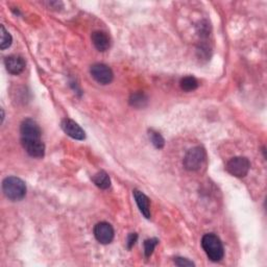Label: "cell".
Returning a JSON list of instances; mask_svg holds the SVG:
<instances>
[{
  "label": "cell",
  "instance_id": "1",
  "mask_svg": "<svg viewBox=\"0 0 267 267\" xmlns=\"http://www.w3.org/2000/svg\"><path fill=\"white\" fill-rule=\"evenodd\" d=\"M3 191L10 200L19 201L27 194V186L19 177L9 176L3 182Z\"/></svg>",
  "mask_w": 267,
  "mask_h": 267
},
{
  "label": "cell",
  "instance_id": "2",
  "mask_svg": "<svg viewBox=\"0 0 267 267\" xmlns=\"http://www.w3.org/2000/svg\"><path fill=\"white\" fill-rule=\"evenodd\" d=\"M201 246L213 262H218L223 258L224 250L220 239L214 234H207L201 239Z\"/></svg>",
  "mask_w": 267,
  "mask_h": 267
},
{
  "label": "cell",
  "instance_id": "3",
  "mask_svg": "<svg viewBox=\"0 0 267 267\" xmlns=\"http://www.w3.org/2000/svg\"><path fill=\"white\" fill-rule=\"evenodd\" d=\"M207 158L206 150L200 146L189 149L184 158V167L190 171L198 170Z\"/></svg>",
  "mask_w": 267,
  "mask_h": 267
},
{
  "label": "cell",
  "instance_id": "4",
  "mask_svg": "<svg viewBox=\"0 0 267 267\" xmlns=\"http://www.w3.org/2000/svg\"><path fill=\"white\" fill-rule=\"evenodd\" d=\"M249 167L250 164L246 158L235 157L227 162L226 171L236 177H244L248 173Z\"/></svg>",
  "mask_w": 267,
  "mask_h": 267
},
{
  "label": "cell",
  "instance_id": "5",
  "mask_svg": "<svg viewBox=\"0 0 267 267\" xmlns=\"http://www.w3.org/2000/svg\"><path fill=\"white\" fill-rule=\"evenodd\" d=\"M90 72L92 78L101 85H108L113 81V71L105 64H94Z\"/></svg>",
  "mask_w": 267,
  "mask_h": 267
},
{
  "label": "cell",
  "instance_id": "6",
  "mask_svg": "<svg viewBox=\"0 0 267 267\" xmlns=\"http://www.w3.org/2000/svg\"><path fill=\"white\" fill-rule=\"evenodd\" d=\"M21 142L30 156L34 158L44 157L45 145L41 139H21Z\"/></svg>",
  "mask_w": 267,
  "mask_h": 267
},
{
  "label": "cell",
  "instance_id": "7",
  "mask_svg": "<svg viewBox=\"0 0 267 267\" xmlns=\"http://www.w3.org/2000/svg\"><path fill=\"white\" fill-rule=\"evenodd\" d=\"M94 236L101 244H109L114 238V228L108 222H99L94 227Z\"/></svg>",
  "mask_w": 267,
  "mask_h": 267
},
{
  "label": "cell",
  "instance_id": "8",
  "mask_svg": "<svg viewBox=\"0 0 267 267\" xmlns=\"http://www.w3.org/2000/svg\"><path fill=\"white\" fill-rule=\"evenodd\" d=\"M21 139H41V130L38 123L29 118L25 119L20 126Z\"/></svg>",
  "mask_w": 267,
  "mask_h": 267
},
{
  "label": "cell",
  "instance_id": "9",
  "mask_svg": "<svg viewBox=\"0 0 267 267\" xmlns=\"http://www.w3.org/2000/svg\"><path fill=\"white\" fill-rule=\"evenodd\" d=\"M62 130L65 132L69 137L75 139V140H84L86 138L85 131L81 128V126L76 123L75 121L65 118L61 122Z\"/></svg>",
  "mask_w": 267,
  "mask_h": 267
},
{
  "label": "cell",
  "instance_id": "10",
  "mask_svg": "<svg viewBox=\"0 0 267 267\" xmlns=\"http://www.w3.org/2000/svg\"><path fill=\"white\" fill-rule=\"evenodd\" d=\"M5 65L9 73L18 75L20 74L25 68V61L20 56H10L6 58Z\"/></svg>",
  "mask_w": 267,
  "mask_h": 267
},
{
  "label": "cell",
  "instance_id": "11",
  "mask_svg": "<svg viewBox=\"0 0 267 267\" xmlns=\"http://www.w3.org/2000/svg\"><path fill=\"white\" fill-rule=\"evenodd\" d=\"M134 197L139 207V210L144 215V217L149 219L150 218V203L149 198L139 190H134Z\"/></svg>",
  "mask_w": 267,
  "mask_h": 267
},
{
  "label": "cell",
  "instance_id": "12",
  "mask_svg": "<svg viewBox=\"0 0 267 267\" xmlns=\"http://www.w3.org/2000/svg\"><path fill=\"white\" fill-rule=\"evenodd\" d=\"M92 42L99 52H106L110 47V38L104 32H94L91 36Z\"/></svg>",
  "mask_w": 267,
  "mask_h": 267
},
{
  "label": "cell",
  "instance_id": "13",
  "mask_svg": "<svg viewBox=\"0 0 267 267\" xmlns=\"http://www.w3.org/2000/svg\"><path fill=\"white\" fill-rule=\"evenodd\" d=\"M93 183L100 189H108L111 186L110 176L106 171H99L92 177Z\"/></svg>",
  "mask_w": 267,
  "mask_h": 267
},
{
  "label": "cell",
  "instance_id": "14",
  "mask_svg": "<svg viewBox=\"0 0 267 267\" xmlns=\"http://www.w3.org/2000/svg\"><path fill=\"white\" fill-rule=\"evenodd\" d=\"M130 104L136 108H143L147 104V97L142 92L134 93L130 98Z\"/></svg>",
  "mask_w": 267,
  "mask_h": 267
},
{
  "label": "cell",
  "instance_id": "15",
  "mask_svg": "<svg viewBox=\"0 0 267 267\" xmlns=\"http://www.w3.org/2000/svg\"><path fill=\"white\" fill-rule=\"evenodd\" d=\"M197 87H198V83L193 78V76H187V78H184L181 81V88L184 91H187V92L193 91Z\"/></svg>",
  "mask_w": 267,
  "mask_h": 267
},
{
  "label": "cell",
  "instance_id": "16",
  "mask_svg": "<svg viewBox=\"0 0 267 267\" xmlns=\"http://www.w3.org/2000/svg\"><path fill=\"white\" fill-rule=\"evenodd\" d=\"M0 29H2V42H0V48H2L3 50L9 48L11 45H12V36L11 34L6 30V28L4 27V25H2L0 27Z\"/></svg>",
  "mask_w": 267,
  "mask_h": 267
},
{
  "label": "cell",
  "instance_id": "17",
  "mask_svg": "<svg viewBox=\"0 0 267 267\" xmlns=\"http://www.w3.org/2000/svg\"><path fill=\"white\" fill-rule=\"evenodd\" d=\"M149 138H150V141L151 143L155 145L156 148H163L165 141H164V138L161 136V134H159L158 132H155L154 130H150L149 131Z\"/></svg>",
  "mask_w": 267,
  "mask_h": 267
},
{
  "label": "cell",
  "instance_id": "18",
  "mask_svg": "<svg viewBox=\"0 0 267 267\" xmlns=\"http://www.w3.org/2000/svg\"><path fill=\"white\" fill-rule=\"evenodd\" d=\"M159 243V240L157 238H151V239H147L145 240L144 242V252H145V257L149 258L152 252L155 250V247L158 245Z\"/></svg>",
  "mask_w": 267,
  "mask_h": 267
},
{
  "label": "cell",
  "instance_id": "19",
  "mask_svg": "<svg viewBox=\"0 0 267 267\" xmlns=\"http://www.w3.org/2000/svg\"><path fill=\"white\" fill-rule=\"evenodd\" d=\"M174 263L177 266H194V263L192 261H189L188 259L181 257L174 258Z\"/></svg>",
  "mask_w": 267,
  "mask_h": 267
},
{
  "label": "cell",
  "instance_id": "20",
  "mask_svg": "<svg viewBox=\"0 0 267 267\" xmlns=\"http://www.w3.org/2000/svg\"><path fill=\"white\" fill-rule=\"evenodd\" d=\"M137 239H138V235L136 233H132L129 235L128 237V248L129 249H131L135 245Z\"/></svg>",
  "mask_w": 267,
  "mask_h": 267
}]
</instances>
